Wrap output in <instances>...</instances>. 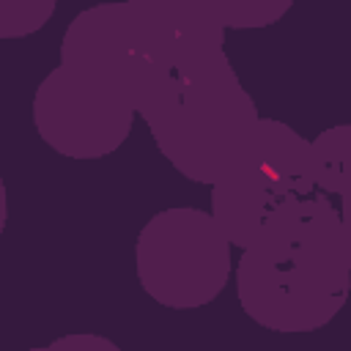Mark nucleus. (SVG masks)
Masks as SVG:
<instances>
[{
    "label": "nucleus",
    "mask_w": 351,
    "mask_h": 351,
    "mask_svg": "<svg viewBox=\"0 0 351 351\" xmlns=\"http://www.w3.org/2000/svg\"><path fill=\"white\" fill-rule=\"evenodd\" d=\"M241 310L263 329L299 335L326 326L348 296L346 208L307 195L277 208L233 266Z\"/></svg>",
    "instance_id": "f257e3e1"
},
{
    "label": "nucleus",
    "mask_w": 351,
    "mask_h": 351,
    "mask_svg": "<svg viewBox=\"0 0 351 351\" xmlns=\"http://www.w3.org/2000/svg\"><path fill=\"white\" fill-rule=\"evenodd\" d=\"M137 115L159 154L186 181L203 186L236 159L261 118L228 55L159 80Z\"/></svg>",
    "instance_id": "f03ea898"
},
{
    "label": "nucleus",
    "mask_w": 351,
    "mask_h": 351,
    "mask_svg": "<svg viewBox=\"0 0 351 351\" xmlns=\"http://www.w3.org/2000/svg\"><path fill=\"white\" fill-rule=\"evenodd\" d=\"M208 214L233 247H247L282 206L313 192L310 140L277 118H258L236 159L208 184Z\"/></svg>",
    "instance_id": "7ed1b4c3"
},
{
    "label": "nucleus",
    "mask_w": 351,
    "mask_h": 351,
    "mask_svg": "<svg viewBox=\"0 0 351 351\" xmlns=\"http://www.w3.org/2000/svg\"><path fill=\"white\" fill-rule=\"evenodd\" d=\"M233 244L214 217L195 206L156 211L137 233L134 274L162 307L200 310L214 302L233 274Z\"/></svg>",
    "instance_id": "20e7f679"
},
{
    "label": "nucleus",
    "mask_w": 351,
    "mask_h": 351,
    "mask_svg": "<svg viewBox=\"0 0 351 351\" xmlns=\"http://www.w3.org/2000/svg\"><path fill=\"white\" fill-rule=\"evenodd\" d=\"M134 118V104L118 88L60 63L33 93V126L66 159L90 162L115 154L126 143Z\"/></svg>",
    "instance_id": "39448f33"
},
{
    "label": "nucleus",
    "mask_w": 351,
    "mask_h": 351,
    "mask_svg": "<svg viewBox=\"0 0 351 351\" xmlns=\"http://www.w3.org/2000/svg\"><path fill=\"white\" fill-rule=\"evenodd\" d=\"M60 66L118 88L134 110H140L159 80H165L140 44L129 0H107L82 8L63 33Z\"/></svg>",
    "instance_id": "423d86ee"
},
{
    "label": "nucleus",
    "mask_w": 351,
    "mask_h": 351,
    "mask_svg": "<svg viewBox=\"0 0 351 351\" xmlns=\"http://www.w3.org/2000/svg\"><path fill=\"white\" fill-rule=\"evenodd\" d=\"M129 11L140 44L162 77L225 55V27L203 0H129Z\"/></svg>",
    "instance_id": "0eeeda50"
},
{
    "label": "nucleus",
    "mask_w": 351,
    "mask_h": 351,
    "mask_svg": "<svg viewBox=\"0 0 351 351\" xmlns=\"http://www.w3.org/2000/svg\"><path fill=\"white\" fill-rule=\"evenodd\" d=\"M348 151H351V126L337 123L324 129L310 140V181L313 192L329 197L340 208L348 200Z\"/></svg>",
    "instance_id": "6e6552de"
},
{
    "label": "nucleus",
    "mask_w": 351,
    "mask_h": 351,
    "mask_svg": "<svg viewBox=\"0 0 351 351\" xmlns=\"http://www.w3.org/2000/svg\"><path fill=\"white\" fill-rule=\"evenodd\" d=\"M225 30H258L280 22L293 0H203Z\"/></svg>",
    "instance_id": "1a4fd4ad"
},
{
    "label": "nucleus",
    "mask_w": 351,
    "mask_h": 351,
    "mask_svg": "<svg viewBox=\"0 0 351 351\" xmlns=\"http://www.w3.org/2000/svg\"><path fill=\"white\" fill-rule=\"evenodd\" d=\"M58 0H0V38H25L38 33L55 14Z\"/></svg>",
    "instance_id": "9d476101"
},
{
    "label": "nucleus",
    "mask_w": 351,
    "mask_h": 351,
    "mask_svg": "<svg viewBox=\"0 0 351 351\" xmlns=\"http://www.w3.org/2000/svg\"><path fill=\"white\" fill-rule=\"evenodd\" d=\"M49 348H77V351L99 348V351H118V346L110 337H101V335H66V337L49 343Z\"/></svg>",
    "instance_id": "9b49d317"
},
{
    "label": "nucleus",
    "mask_w": 351,
    "mask_h": 351,
    "mask_svg": "<svg viewBox=\"0 0 351 351\" xmlns=\"http://www.w3.org/2000/svg\"><path fill=\"white\" fill-rule=\"evenodd\" d=\"M5 222H8V192H5V181L0 176V236L5 230Z\"/></svg>",
    "instance_id": "f8f14e48"
}]
</instances>
